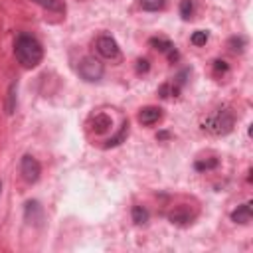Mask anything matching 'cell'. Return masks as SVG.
<instances>
[{
    "instance_id": "obj_10",
    "label": "cell",
    "mask_w": 253,
    "mask_h": 253,
    "mask_svg": "<svg viewBox=\"0 0 253 253\" xmlns=\"http://www.w3.org/2000/svg\"><path fill=\"white\" fill-rule=\"evenodd\" d=\"M32 2H36L38 6H42V8L49 10V12H65L63 0H32Z\"/></svg>"
},
{
    "instance_id": "obj_6",
    "label": "cell",
    "mask_w": 253,
    "mask_h": 253,
    "mask_svg": "<svg viewBox=\"0 0 253 253\" xmlns=\"http://www.w3.org/2000/svg\"><path fill=\"white\" fill-rule=\"evenodd\" d=\"M170 223L174 225H188L194 219V211L190 210V206H176L170 213H168Z\"/></svg>"
},
{
    "instance_id": "obj_16",
    "label": "cell",
    "mask_w": 253,
    "mask_h": 253,
    "mask_svg": "<svg viewBox=\"0 0 253 253\" xmlns=\"http://www.w3.org/2000/svg\"><path fill=\"white\" fill-rule=\"evenodd\" d=\"M217 166V158H210V160H198L196 162V170L204 172V170H211Z\"/></svg>"
},
{
    "instance_id": "obj_21",
    "label": "cell",
    "mask_w": 253,
    "mask_h": 253,
    "mask_svg": "<svg viewBox=\"0 0 253 253\" xmlns=\"http://www.w3.org/2000/svg\"><path fill=\"white\" fill-rule=\"evenodd\" d=\"M231 45H243V38H239V40L233 38V40H231ZM233 51H241V49H239V47H233Z\"/></svg>"
},
{
    "instance_id": "obj_11",
    "label": "cell",
    "mask_w": 253,
    "mask_h": 253,
    "mask_svg": "<svg viewBox=\"0 0 253 253\" xmlns=\"http://www.w3.org/2000/svg\"><path fill=\"white\" fill-rule=\"evenodd\" d=\"M138 6L146 12H158L164 8V0H138Z\"/></svg>"
},
{
    "instance_id": "obj_12",
    "label": "cell",
    "mask_w": 253,
    "mask_h": 253,
    "mask_svg": "<svg viewBox=\"0 0 253 253\" xmlns=\"http://www.w3.org/2000/svg\"><path fill=\"white\" fill-rule=\"evenodd\" d=\"M150 45H154L158 51H164V53H168L170 49H174L172 42L166 40V38H152V40H150Z\"/></svg>"
},
{
    "instance_id": "obj_13",
    "label": "cell",
    "mask_w": 253,
    "mask_h": 253,
    "mask_svg": "<svg viewBox=\"0 0 253 253\" xmlns=\"http://www.w3.org/2000/svg\"><path fill=\"white\" fill-rule=\"evenodd\" d=\"M109 126H111V119H109L107 115H97V117H95V121H93L95 132H105Z\"/></svg>"
},
{
    "instance_id": "obj_19",
    "label": "cell",
    "mask_w": 253,
    "mask_h": 253,
    "mask_svg": "<svg viewBox=\"0 0 253 253\" xmlns=\"http://www.w3.org/2000/svg\"><path fill=\"white\" fill-rule=\"evenodd\" d=\"M213 71H215V73H225V71H227V63H225V61H219V59L213 61Z\"/></svg>"
},
{
    "instance_id": "obj_1",
    "label": "cell",
    "mask_w": 253,
    "mask_h": 253,
    "mask_svg": "<svg viewBox=\"0 0 253 253\" xmlns=\"http://www.w3.org/2000/svg\"><path fill=\"white\" fill-rule=\"evenodd\" d=\"M14 55L16 59L22 63V67L26 69H34L42 63L43 59V47L42 43L30 36V34H20L16 38V43H14Z\"/></svg>"
},
{
    "instance_id": "obj_5",
    "label": "cell",
    "mask_w": 253,
    "mask_h": 253,
    "mask_svg": "<svg viewBox=\"0 0 253 253\" xmlns=\"http://www.w3.org/2000/svg\"><path fill=\"white\" fill-rule=\"evenodd\" d=\"M20 174H22V178H24L28 184H34V182L40 180L42 166H40V162H38L34 156L26 154V156H22V162H20Z\"/></svg>"
},
{
    "instance_id": "obj_15",
    "label": "cell",
    "mask_w": 253,
    "mask_h": 253,
    "mask_svg": "<svg viewBox=\"0 0 253 253\" xmlns=\"http://www.w3.org/2000/svg\"><path fill=\"white\" fill-rule=\"evenodd\" d=\"M192 12H194L192 0H182V4H180V16H182L184 20H190V18H192Z\"/></svg>"
},
{
    "instance_id": "obj_18",
    "label": "cell",
    "mask_w": 253,
    "mask_h": 253,
    "mask_svg": "<svg viewBox=\"0 0 253 253\" xmlns=\"http://www.w3.org/2000/svg\"><path fill=\"white\" fill-rule=\"evenodd\" d=\"M126 130H128V123H125L123 125V128H121V132L117 134V136H113V138H109V142H107V146H115V144H119L123 138H125V134H126Z\"/></svg>"
},
{
    "instance_id": "obj_7",
    "label": "cell",
    "mask_w": 253,
    "mask_h": 253,
    "mask_svg": "<svg viewBox=\"0 0 253 253\" xmlns=\"http://www.w3.org/2000/svg\"><path fill=\"white\" fill-rule=\"evenodd\" d=\"M160 119H162V109H158V107H144L138 113V123L140 125H146V126L158 123Z\"/></svg>"
},
{
    "instance_id": "obj_14",
    "label": "cell",
    "mask_w": 253,
    "mask_h": 253,
    "mask_svg": "<svg viewBox=\"0 0 253 253\" xmlns=\"http://www.w3.org/2000/svg\"><path fill=\"white\" fill-rule=\"evenodd\" d=\"M146 219H148V211L142 206H134L132 208V221L136 225H142V223H146Z\"/></svg>"
},
{
    "instance_id": "obj_2",
    "label": "cell",
    "mask_w": 253,
    "mask_h": 253,
    "mask_svg": "<svg viewBox=\"0 0 253 253\" xmlns=\"http://www.w3.org/2000/svg\"><path fill=\"white\" fill-rule=\"evenodd\" d=\"M233 125H235V117L229 109H217L213 113H210L204 123H202V128L213 136H225L227 132L233 130Z\"/></svg>"
},
{
    "instance_id": "obj_17",
    "label": "cell",
    "mask_w": 253,
    "mask_h": 253,
    "mask_svg": "<svg viewBox=\"0 0 253 253\" xmlns=\"http://www.w3.org/2000/svg\"><path fill=\"white\" fill-rule=\"evenodd\" d=\"M208 32H204V30H198V32H194L192 34V43L194 45H204L206 42H208Z\"/></svg>"
},
{
    "instance_id": "obj_8",
    "label": "cell",
    "mask_w": 253,
    "mask_h": 253,
    "mask_svg": "<svg viewBox=\"0 0 253 253\" xmlns=\"http://www.w3.org/2000/svg\"><path fill=\"white\" fill-rule=\"evenodd\" d=\"M231 219L235 223H247V221H251V202H247V204L239 206L237 210H233L231 211Z\"/></svg>"
},
{
    "instance_id": "obj_22",
    "label": "cell",
    "mask_w": 253,
    "mask_h": 253,
    "mask_svg": "<svg viewBox=\"0 0 253 253\" xmlns=\"http://www.w3.org/2000/svg\"><path fill=\"white\" fill-rule=\"evenodd\" d=\"M0 194H2V180H0Z\"/></svg>"
},
{
    "instance_id": "obj_4",
    "label": "cell",
    "mask_w": 253,
    "mask_h": 253,
    "mask_svg": "<svg viewBox=\"0 0 253 253\" xmlns=\"http://www.w3.org/2000/svg\"><path fill=\"white\" fill-rule=\"evenodd\" d=\"M97 51L101 57L105 59H111V61H117L121 57V49H119V43L115 42V38L111 36H99L97 38Z\"/></svg>"
},
{
    "instance_id": "obj_9",
    "label": "cell",
    "mask_w": 253,
    "mask_h": 253,
    "mask_svg": "<svg viewBox=\"0 0 253 253\" xmlns=\"http://www.w3.org/2000/svg\"><path fill=\"white\" fill-rule=\"evenodd\" d=\"M26 219L28 221H40L42 219V208L38 202H28L26 204Z\"/></svg>"
},
{
    "instance_id": "obj_3",
    "label": "cell",
    "mask_w": 253,
    "mask_h": 253,
    "mask_svg": "<svg viewBox=\"0 0 253 253\" xmlns=\"http://www.w3.org/2000/svg\"><path fill=\"white\" fill-rule=\"evenodd\" d=\"M77 73H79V77L85 79V81H99V79L103 77V73H105V67H103V63H101L97 57L87 55V57H83V59L79 61Z\"/></svg>"
},
{
    "instance_id": "obj_20",
    "label": "cell",
    "mask_w": 253,
    "mask_h": 253,
    "mask_svg": "<svg viewBox=\"0 0 253 253\" xmlns=\"http://www.w3.org/2000/svg\"><path fill=\"white\" fill-rule=\"evenodd\" d=\"M136 63H138V65H136V71H138V73H146V71H148V61H146V59H138Z\"/></svg>"
}]
</instances>
